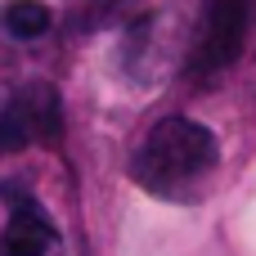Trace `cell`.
I'll list each match as a JSON object with an SVG mask.
<instances>
[{"label": "cell", "mask_w": 256, "mask_h": 256, "mask_svg": "<svg viewBox=\"0 0 256 256\" xmlns=\"http://www.w3.org/2000/svg\"><path fill=\"white\" fill-rule=\"evenodd\" d=\"M216 135L194 117H162L130 158V176L144 194L189 198L216 171Z\"/></svg>", "instance_id": "1"}, {"label": "cell", "mask_w": 256, "mask_h": 256, "mask_svg": "<svg viewBox=\"0 0 256 256\" xmlns=\"http://www.w3.org/2000/svg\"><path fill=\"white\" fill-rule=\"evenodd\" d=\"M63 135V99L45 81H27L0 108V153H22L32 144H58Z\"/></svg>", "instance_id": "2"}, {"label": "cell", "mask_w": 256, "mask_h": 256, "mask_svg": "<svg viewBox=\"0 0 256 256\" xmlns=\"http://www.w3.org/2000/svg\"><path fill=\"white\" fill-rule=\"evenodd\" d=\"M252 14L256 0H207L202 4V22L194 36V76H220L248 45L252 32Z\"/></svg>", "instance_id": "3"}, {"label": "cell", "mask_w": 256, "mask_h": 256, "mask_svg": "<svg viewBox=\"0 0 256 256\" xmlns=\"http://www.w3.org/2000/svg\"><path fill=\"white\" fill-rule=\"evenodd\" d=\"M0 256H63L58 230L32 198H14L4 234H0Z\"/></svg>", "instance_id": "4"}, {"label": "cell", "mask_w": 256, "mask_h": 256, "mask_svg": "<svg viewBox=\"0 0 256 256\" xmlns=\"http://www.w3.org/2000/svg\"><path fill=\"white\" fill-rule=\"evenodd\" d=\"M50 22H54V14H50L40 0H9V4L0 9V27H4L14 40H36V36L50 32Z\"/></svg>", "instance_id": "5"}]
</instances>
